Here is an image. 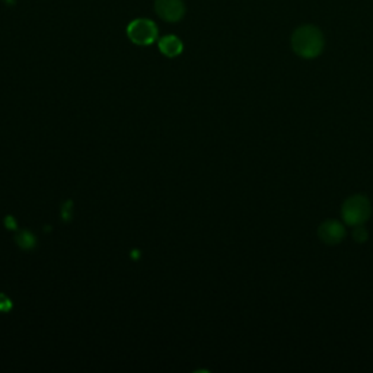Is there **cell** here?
Here are the masks:
<instances>
[{"mask_svg":"<svg viewBox=\"0 0 373 373\" xmlns=\"http://www.w3.org/2000/svg\"><path fill=\"white\" fill-rule=\"evenodd\" d=\"M292 48L302 58H315L324 50V35L313 25L299 27L292 35Z\"/></svg>","mask_w":373,"mask_h":373,"instance_id":"1","label":"cell"},{"mask_svg":"<svg viewBox=\"0 0 373 373\" xmlns=\"http://www.w3.org/2000/svg\"><path fill=\"white\" fill-rule=\"evenodd\" d=\"M343 219L351 226L363 225L370 216V203L365 195H353L343 206Z\"/></svg>","mask_w":373,"mask_h":373,"instance_id":"2","label":"cell"},{"mask_svg":"<svg viewBox=\"0 0 373 373\" xmlns=\"http://www.w3.org/2000/svg\"><path fill=\"white\" fill-rule=\"evenodd\" d=\"M127 35L137 46H150L158 38V27L150 19H134L127 27Z\"/></svg>","mask_w":373,"mask_h":373,"instance_id":"3","label":"cell"},{"mask_svg":"<svg viewBox=\"0 0 373 373\" xmlns=\"http://www.w3.org/2000/svg\"><path fill=\"white\" fill-rule=\"evenodd\" d=\"M155 11L166 22H178L184 18L185 6L183 0H156Z\"/></svg>","mask_w":373,"mask_h":373,"instance_id":"4","label":"cell"},{"mask_svg":"<svg viewBox=\"0 0 373 373\" xmlns=\"http://www.w3.org/2000/svg\"><path fill=\"white\" fill-rule=\"evenodd\" d=\"M318 235H320V238L322 240V242H325L328 245H336V244L343 241L344 235H346V229L337 221H325L320 226Z\"/></svg>","mask_w":373,"mask_h":373,"instance_id":"5","label":"cell"},{"mask_svg":"<svg viewBox=\"0 0 373 373\" xmlns=\"http://www.w3.org/2000/svg\"><path fill=\"white\" fill-rule=\"evenodd\" d=\"M183 43L178 37L175 35H166L159 40V50L166 57H176L183 53Z\"/></svg>","mask_w":373,"mask_h":373,"instance_id":"6","label":"cell"},{"mask_svg":"<svg viewBox=\"0 0 373 373\" xmlns=\"http://www.w3.org/2000/svg\"><path fill=\"white\" fill-rule=\"evenodd\" d=\"M16 242H18V245L21 247V248H24V249H30V248H34V245H35V238L32 237V233L24 230V232H21V233H18V235H16Z\"/></svg>","mask_w":373,"mask_h":373,"instance_id":"7","label":"cell"},{"mask_svg":"<svg viewBox=\"0 0 373 373\" xmlns=\"http://www.w3.org/2000/svg\"><path fill=\"white\" fill-rule=\"evenodd\" d=\"M353 238L358 242H365L367 240V230L362 225H358L356 229L353 230Z\"/></svg>","mask_w":373,"mask_h":373,"instance_id":"8","label":"cell"},{"mask_svg":"<svg viewBox=\"0 0 373 373\" xmlns=\"http://www.w3.org/2000/svg\"><path fill=\"white\" fill-rule=\"evenodd\" d=\"M11 309V301L5 298L4 294H0V310H9Z\"/></svg>","mask_w":373,"mask_h":373,"instance_id":"9","label":"cell"},{"mask_svg":"<svg viewBox=\"0 0 373 373\" xmlns=\"http://www.w3.org/2000/svg\"><path fill=\"white\" fill-rule=\"evenodd\" d=\"M5 225H6L8 228H11V229H15V228H16V223H13V218H11V216H9V218H6Z\"/></svg>","mask_w":373,"mask_h":373,"instance_id":"10","label":"cell"}]
</instances>
